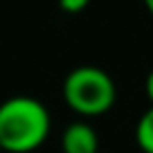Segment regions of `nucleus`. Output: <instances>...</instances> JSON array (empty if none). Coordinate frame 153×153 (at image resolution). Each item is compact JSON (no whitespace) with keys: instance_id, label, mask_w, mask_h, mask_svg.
Segmentation results:
<instances>
[{"instance_id":"f03ea898","label":"nucleus","mask_w":153,"mask_h":153,"mask_svg":"<svg viewBox=\"0 0 153 153\" xmlns=\"http://www.w3.org/2000/svg\"><path fill=\"white\" fill-rule=\"evenodd\" d=\"M63 99L74 113L97 117L113 108L117 88L106 70L97 65H79L63 79Z\"/></svg>"},{"instance_id":"423d86ee","label":"nucleus","mask_w":153,"mask_h":153,"mask_svg":"<svg viewBox=\"0 0 153 153\" xmlns=\"http://www.w3.org/2000/svg\"><path fill=\"white\" fill-rule=\"evenodd\" d=\"M146 95H149V99H151V104H153V70L146 74Z\"/></svg>"},{"instance_id":"39448f33","label":"nucleus","mask_w":153,"mask_h":153,"mask_svg":"<svg viewBox=\"0 0 153 153\" xmlns=\"http://www.w3.org/2000/svg\"><path fill=\"white\" fill-rule=\"evenodd\" d=\"M90 5V0H59V7H61L65 14H79L86 7Z\"/></svg>"},{"instance_id":"f257e3e1","label":"nucleus","mask_w":153,"mask_h":153,"mask_svg":"<svg viewBox=\"0 0 153 153\" xmlns=\"http://www.w3.org/2000/svg\"><path fill=\"white\" fill-rule=\"evenodd\" d=\"M52 117L34 97H11L0 104V146L7 153H32L48 140Z\"/></svg>"},{"instance_id":"20e7f679","label":"nucleus","mask_w":153,"mask_h":153,"mask_svg":"<svg viewBox=\"0 0 153 153\" xmlns=\"http://www.w3.org/2000/svg\"><path fill=\"white\" fill-rule=\"evenodd\" d=\"M135 142L144 153H153V106L140 115L135 124Z\"/></svg>"},{"instance_id":"0eeeda50","label":"nucleus","mask_w":153,"mask_h":153,"mask_svg":"<svg viewBox=\"0 0 153 153\" xmlns=\"http://www.w3.org/2000/svg\"><path fill=\"white\" fill-rule=\"evenodd\" d=\"M144 5H146V9H149V14L153 16V0H144Z\"/></svg>"},{"instance_id":"6e6552de","label":"nucleus","mask_w":153,"mask_h":153,"mask_svg":"<svg viewBox=\"0 0 153 153\" xmlns=\"http://www.w3.org/2000/svg\"><path fill=\"white\" fill-rule=\"evenodd\" d=\"M0 153H2V146H0Z\"/></svg>"},{"instance_id":"7ed1b4c3","label":"nucleus","mask_w":153,"mask_h":153,"mask_svg":"<svg viewBox=\"0 0 153 153\" xmlns=\"http://www.w3.org/2000/svg\"><path fill=\"white\" fill-rule=\"evenodd\" d=\"M63 153H99V135L88 122H72L61 135Z\"/></svg>"}]
</instances>
